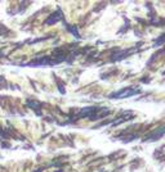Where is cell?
Returning <instances> with one entry per match:
<instances>
[{
  "label": "cell",
  "mask_w": 165,
  "mask_h": 172,
  "mask_svg": "<svg viewBox=\"0 0 165 172\" xmlns=\"http://www.w3.org/2000/svg\"><path fill=\"white\" fill-rule=\"evenodd\" d=\"M164 133H165V126H164V127H161V128H159V130H157V131H155V132L152 133V135H154V136H151V137H148V139H147V140H157V139H159V137H161V136L164 135Z\"/></svg>",
  "instance_id": "7a4b0ae2"
},
{
  "label": "cell",
  "mask_w": 165,
  "mask_h": 172,
  "mask_svg": "<svg viewBox=\"0 0 165 172\" xmlns=\"http://www.w3.org/2000/svg\"><path fill=\"white\" fill-rule=\"evenodd\" d=\"M164 43H165V33H164V35H161L156 41H155V45L159 46V45H161V44H164Z\"/></svg>",
  "instance_id": "3957f363"
},
{
  "label": "cell",
  "mask_w": 165,
  "mask_h": 172,
  "mask_svg": "<svg viewBox=\"0 0 165 172\" xmlns=\"http://www.w3.org/2000/svg\"><path fill=\"white\" fill-rule=\"evenodd\" d=\"M59 18H61V15H59V13H58L57 15H53V17H50L48 21H46V22L50 25V23H54V21H56V19H59Z\"/></svg>",
  "instance_id": "277c9868"
},
{
  "label": "cell",
  "mask_w": 165,
  "mask_h": 172,
  "mask_svg": "<svg viewBox=\"0 0 165 172\" xmlns=\"http://www.w3.org/2000/svg\"><path fill=\"white\" fill-rule=\"evenodd\" d=\"M141 90L139 89H134V87H126L123 89L117 92H113L112 95H110V98H117V99H123V98H128V96H133V95L139 94Z\"/></svg>",
  "instance_id": "6da1fadb"
}]
</instances>
